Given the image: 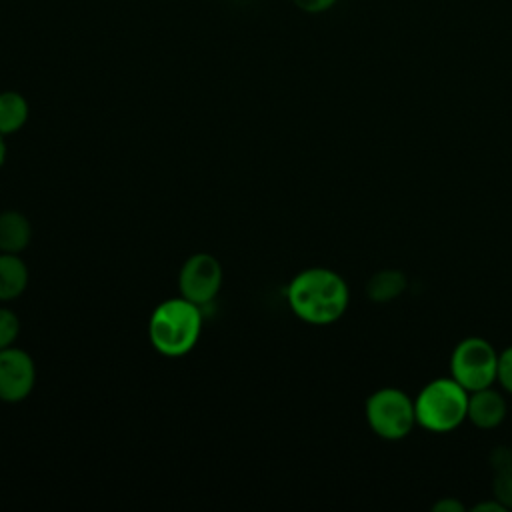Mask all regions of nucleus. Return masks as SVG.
<instances>
[{
	"instance_id": "nucleus-1",
	"label": "nucleus",
	"mask_w": 512,
	"mask_h": 512,
	"mask_svg": "<svg viewBox=\"0 0 512 512\" xmlns=\"http://www.w3.org/2000/svg\"><path fill=\"white\" fill-rule=\"evenodd\" d=\"M292 312L314 326L336 322L348 306V286L330 268H306L298 272L286 290Z\"/></svg>"
},
{
	"instance_id": "nucleus-2",
	"label": "nucleus",
	"mask_w": 512,
	"mask_h": 512,
	"mask_svg": "<svg viewBox=\"0 0 512 512\" xmlns=\"http://www.w3.org/2000/svg\"><path fill=\"white\" fill-rule=\"evenodd\" d=\"M202 330L200 306L178 296L160 302L148 324V336L152 346L168 358H178L188 354Z\"/></svg>"
},
{
	"instance_id": "nucleus-3",
	"label": "nucleus",
	"mask_w": 512,
	"mask_h": 512,
	"mask_svg": "<svg viewBox=\"0 0 512 512\" xmlns=\"http://www.w3.org/2000/svg\"><path fill=\"white\" fill-rule=\"evenodd\" d=\"M416 424L430 432H450L458 428L468 412V390L454 378L428 382L414 400Z\"/></svg>"
},
{
	"instance_id": "nucleus-4",
	"label": "nucleus",
	"mask_w": 512,
	"mask_h": 512,
	"mask_svg": "<svg viewBox=\"0 0 512 512\" xmlns=\"http://www.w3.org/2000/svg\"><path fill=\"white\" fill-rule=\"evenodd\" d=\"M366 420L380 438L400 440L416 424L414 400L398 388H380L366 400Z\"/></svg>"
},
{
	"instance_id": "nucleus-5",
	"label": "nucleus",
	"mask_w": 512,
	"mask_h": 512,
	"mask_svg": "<svg viewBox=\"0 0 512 512\" xmlns=\"http://www.w3.org/2000/svg\"><path fill=\"white\" fill-rule=\"evenodd\" d=\"M452 378L468 392L494 384L498 372V354L492 344L480 336L464 338L450 358Z\"/></svg>"
},
{
	"instance_id": "nucleus-6",
	"label": "nucleus",
	"mask_w": 512,
	"mask_h": 512,
	"mask_svg": "<svg viewBox=\"0 0 512 512\" xmlns=\"http://www.w3.org/2000/svg\"><path fill=\"white\" fill-rule=\"evenodd\" d=\"M222 286V266L216 256L208 252L192 254L180 268L178 288L180 296L202 306L216 298Z\"/></svg>"
},
{
	"instance_id": "nucleus-7",
	"label": "nucleus",
	"mask_w": 512,
	"mask_h": 512,
	"mask_svg": "<svg viewBox=\"0 0 512 512\" xmlns=\"http://www.w3.org/2000/svg\"><path fill=\"white\" fill-rule=\"evenodd\" d=\"M36 380L34 360L28 352L8 346L0 350V400L2 402H20L24 400Z\"/></svg>"
},
{
	"instance_id": "nucleus-8",
	"label": "nucleus",
	"mask_w": 512,
	"mask_h": 512,
	"mask_svg": "<svg viewBox=\"0 0 512 512\" xmlns=\"http://www.w3.org/2000/svg\"><path fill=\"white\" fill-rule=\"evenodd\" d=\"M506 416V400L502 398L500 392L492 390V386L482 388V390H474L468 396V412L466 418L482 428H496Z\"/></svg>"
},
{
	"instance_id": "nucleus-9",
	"label": "nucleus",
	"mask_w": 512,
	"mask_h": 512,
	"mask_svg": "<svg viewBox=\"0 0 512 512\" xmlns=\"http://www.w3.org/2000/svg\"><path fill=\"white\" fill-rule=\"evenodd\" d=\"M32 228L24 214L16 210L0 212V252L18 254L30 244Z\"/></svg>"
},
{
	"instance_id": "nucleus-10",
	"label": "nucleus",
	"mask_w": 512,
	"mask_h": 512,
	"mask_svg": "<svg viewBox=\"0 0 512 512\" xmlns=\"http://www.w3.org/2000/svg\"><path fill=\"white\" fill-rule=\"evenodd\" d=\"M28 286V266L16 254H0V300L18 298Z\"/></svg>"
},
{
	"instance_id": "nucleus-11",
	"label": "nucleus",
	"mask_w": 512,
	"mask_h": 512,
	"mask_svg": "<svg viewBox=\"0 0 512 512\" xmlns=\"http://www.w3.org/2000/svg\"><path fill=\"white\" fill-rule=\"evenodd\" d=\"M406 276L402 270L384 268L374 272L366 282V294L372 302H390L398 298L406 290Z\"/></svg>"
},
{
	"instance_id": "nucleus-12",
	"label": "nucleus",
	"mask_w": 512,
	"mask_h": 512,
	"mask_svg": "<svg viewBox=\"0 0 512 512\" xmlns=\"http://www.w3.org/2000/svg\"><path fill=\"white\" fill-rule=\"evenodd\" d=\"M28 100L16 90L0 92V134L18 132L28 120Z\"/></svg>"
},
{
	"instance_id": "nucleus-13",
	"label": "nucleus",
	"mask_w": 512,
	"mask_h": 512,
	"mask_svg": "<svg viewBox=\"0 0 512 512\" xmlns=\"http://www.w3.org/2000/svg\"><path fill=\"white\" fill-rule=\"evenodd\" d=\"M492 494L498 502H502L508 508H512V464L498 468L494 482H492Z\"/></svg>"
},
{
	"instance_id": "nucleus-14",
	"label": "nucleus",
	"mask_w": 512,
	"mask_h": 512,
	"mask_svg": "<svg viewBox=\"0 0 512 512\" xmlns=\"http://www.w3.org/2000/svg\"><path fill=\"white\" fill-rule=\"evenodd\" d=\"M20 332V320L10 308H0V350L14 344Z\"/></svg>"
},
{
	"instance_id": "nucleus-15",
	"label": "nucleus",
	"mask_w": 512,
	"mask_h": 512,
	"mask_svg": "<svg viewBox=\"0 0 512 512\" xmlns=\"http://www.w3.org/2000/svg\"><path fill=\"white\" fill-rule=\"evenodd\" d=\"M496 380L512 394V346L498 354V372Z\"/></svg>"
},
{
	"instance_id": "nucleus-16",
	"label": "nucleus",
	"mask_w": 512,
	"mask_h": 512,
	"mask_svg": "<svg viewBox=\"0 0 512 512\" xmlns=\"http://www.w3.org/2000/svg\"><path fill=\"white\" fill-rule=\"evenodd\" d=\"M294 6L306 14H322L328 12L338 0H292Z\"/></svg>"
},
{
	"instance_id": "nucleus-17",
	"label": "nucleus",
	"mask_w": 512,
	"mask_h": 512,
	"mask_svg": "<svg viewBox=\"0 0 512 512\" xmlns=\"http://www.w3.org/2000/svg\"><path fill=\"white\" fill-rule=\"evenodd\" d=\"M432 510L434 512H464L466 506L454 498H442L432 504Z\"/></svg>"
},
{
	"instance_id": "nucleus-18",
	"label": "nucleus",
	"mask_w": 512,
	"mask_h": 512,
	"mask_svg": "<svg viewBox=\"0 0 512 512\" xmlns=\"http://www.w3.org/2000/svg\"><path fill=\"white\" fill-rule=\"evenodd\" d=\"M474 512H504L506 510V506L502 504V502H498L496 498H492V500H486V502H480V504H476L474 508H472Z\"/></svg>"
},
{
	"instance_id": "nucleus-19",
	"label": "nucleus",
	"mask_w": 512,
	"mask_h": 512,
	"mask_svg": "<svg viewBox=\"0 0 512 512\" xmlns=\"http://www.w3.org/2000/svg\"><path fill=\"white\" fill-rule=\"evenodd\" d=\"M6 160V144H4V134H0V166Z\"/></svg>"
}]
</instances>
